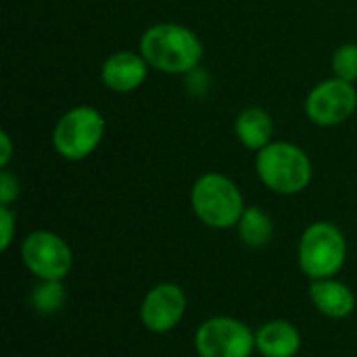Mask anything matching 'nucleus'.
I'll return each mask as SVG.
<instances>
[{
	"mask_svg": "<svg viewBox=\"0 0 357 357\" xmlns=\"http://www.w3.org/2000/svg\"><path fill=\"white\" fill-rule=\"evenodd\" d=\"M236 226H238L241 241L251 249L266 247L272 241L274 226H272L270 215L261 207H247Z\"/></svg>",
	"mask_w": 357,
	"mask_h": 357,
	"instance_id": "14",
	"label": "nucleus"
},
{
	"mask_svg": "<svg viewBox=\"0 0 357 357\" xmlns=\"http://www.w3.org/2000/svg\"><path fill=\"white\" fill-rule=\"evenodd\" d=\"M234 132L241 144L249 151H261L272 138V117L261 107H249L238 113L234 121Z\"/></svg>",
	"mask_w": 357,
	"mask_h": 357,
	"instance_id": "13",
	"label": "nucleus"
},
{
	"mask_svg": "<svg viewBox=\"0 0 357 357\" xmlns=\"http://www.w3.org/2000/svg\"><path fill=\"white\" fill-rule=\"evenodd\" d=\"M149 67L151 65L142 54L132 50H119L102 63L100 79L113 92H132L144 84Z\"/></svg>",
	"mask_w": 357,
	"mask_h": 357,
	"instance_id": "10",
	"label": "nucleus"
},
{
	"mask_svg": "<svg viewBox=\"0 0 357 357\" xmlns=\"http://www.w3.org/2000/svg\"><path fill=\"white\" fill-rule=\"evenodd\" d=\"M347 259V241L331 222H316L305 228L299 243V266L312 278H333Z\"/></svg>",
	"mask_w": 357,
	"mask_h": 357,
	"instance_id": "4",
	"label": "nucleus"
},
{
	"mask_svg": "<svg viewBox=\"0 0 357 357\" xmlns=\"http://www.w3.org/2000/svg\"><path fill=\"white\" fill-rule=\"evenodd\" d=\"M195 215L209 228L228 230L238 224L245 213V201L238 186L224 174L201 176L190 192Z\"/></svg>",
	"mask_w": 357,
	"mask_h": 357,
	"instance_id": "2",
	"label": "nucleus"
},
{
	"mask_svg": "<svg viewBox=\"0 0 357 357\" xmlns=\"http://www.w3.org/2000/svg\"><path fill=\"white\" fill-rule=\"evenodd\" d=\"M0 228H2V243L0 249L6 251L13 243V234H15V215L6 205H0Z\"/></svg>",
	"mask_w": 357,
	"mask_h": 357,
	"instance_id": "18",
	"label": "nucleus"
},
{
	"mask_svg": "<svg viewBox=\"0 0 357 357\" xmlns=\"http://www.w3.org/2000/svg\"><path fill=\"white\" fill-rule=\"evenodd\" d=\"M19 197V180L6 169L0 174V205H10Z\"/></svg>",
	"mask_w": 357,
	"mask_h": 357,
	"instance_id": "17",
	"label": "nucleus"
},
{
	"mask_svg": "<svg viewBox=\"0 0 357 357\" xmlns=\"http://www.w3.org/2000/svg\"><path fill=\"white\" fill-rule=\"evenodd\" d=\"M357 107V92L351 82L333 77L318 84L305 100V113L316 126H339L347 121Z\"/></svg>",
	"mask_w": 357,
	"mask_h": 357,
	"instance_id": "8",
	"label": "nucleus"
},
{
	"mask_svg": "<svg viewBox=\"0 0 357 357\" xmlns=\"http://www.w3.org/2000/svg\"><path fill=\"white\" fill-rule=\"evenodd\" d=\"M0 138H2V155H0V165L6 167L8 161H10V155H13V144H10V138L6 132H0Z\"/></svg>",
	"mask_w": 357,
	"mask_h": 357,
	"instance_id": "20",
	"label": "nucleus"
},
{
	"mask_svg": "<svg viewBox=\"0 0 357 357\" xmlns=\"http://www.w3.org/2000/svg\"><path fill=\"white\" fill-rule=\"evenodd\" d=\"M310 297H312V303L316 305V310L333 320H343V318L351 316L356 310L354 291L335 278L314 280L310 287Z\"/></svg>",
	"mask_w": 357,
	"mask_h": 357,
	"instance_id": "11",
	"label": "nucleus"
},
{
	"mask_svg": "<svg viewBox=\"0 0 357 357\" xmlns=\"http://www.w3.org/2000/svg\"><path fill=\"white\" fill-rule=\"evenodd\" d=\"M259 180L278 195H297L312 182V161L293 142H270L257 151Z\"/></svg>",
	"mask_w": 357,
	"mask_h": 357,
	"instance_id": "3",
	"label": "nucleus"
},
{
	"mask_svg": "<svg viewBox=\"0 0 357 357\" xmlns=\"http://www.w3.org/2000/svg\"><path fill=\"white\" fill-rule=\"evenodd\" d=\"M195 347L201 357H251L255 335L241 320L215 316L199 326Z\"/></svg>",
	"mask_w": 357,
	"mask_h": 357,
	"instance_id": "6",
	"label": "nucleus"
},
{
	"mask_svg": "<svg viewBox=\"0 0 357 357\" xmlns=\"http://www.w3.org/2000/svg\"><path fill=\"white\" fill-rule=\"evenodd\" d=\"M333 71L335 77L345 82L357 79V44H343L333 56Z\"/></svg>",
	"mask_w": 357,
	"mask_h": 357,
	"instance_id": "16",
	"label": "nucleus"
},
{
	"mask_svg": "<svg viewBox=\"0 0 357 357\" xmlns=\"http://www.w3.org/2000/svg\"><path fill=\"white\" fill-rule=\"evenodd\" d=\"M140 54L151 69L169 75H186L199 67L203 44L197 33L178 23L151 25L140 38Z\"/></svg>",
	"mask_w": 357,
	"mask_h": 357,
	"instance_id": "1",
	"label": "nucleus"
},
{
	"mask_svg": "<svg viewBox=\"0 0 357 357\" xmlns=\"http://www.w3.org/2000/svg\"><path fill=\"white\" fill-rule=\"evenodd\" d=\"M186 314V295L174 282L151 289L140 305V320L146 331L163 335L174 331Z\"/></svg>",
	"mask_w": 357,
	"mask_h": 357,
	"instance_id": "9",
	"label": "nucleus"
},
{
	"mask_svg": "<svg viewBox=\"0 0 357 357\" xmlns=\"http://www.w3.org/2000/svg\"><path fill=\"white\" fill-rule=\"evenodd\" d=\"M105 119L94 107H73L56 123L52 132L54 151L69 161L90 157L102 142Z\"/></svg>",
	"mask_w": 357,
	"mask_h": 357,
	"instance_id": "5",
	"label": "nucleus"
},
{
	"mask_svg": "<svg viewBox=\"0 0 357 357\" xmlns=\"http://www.w3.org/2000/svg\"><path fill=\"white\" fill-rule=\"evenodd\" d=\"M21 257L27 270L40 280H63L73 266L69 245L59 234L48 230L27 234L21 245Z\"/></svg>",
	"mask_w": 357,
	"mask_h": 357,
	"instance_id": "7",
	"label": "nucleus"
},
{
	"mask_svg": "<svg viewBox=\"0 0 357 357\" xmlns=\"http://www.w3.org/2000/svg\"><path fill=\"white\" fill-rule=\"evenodd\" d=\"M186 75H188V90H190L192 94H197V96H203L205 90H207V84H209V82H205V79H209V75H207L205 71H199V67L192 69V71L186 73Z\"/></svg>",
	"mask_w": 357,
	"mask_h": 357,
	"instance_id": "19",
	"label": "nucleus"
},
{
	"mask_svg": "<svg viewBox=\"0 0 357 357\" xmlns=\"http://www.w3.org/2000/svg\"><path fill=\"white\" fill-rule=\"evenodd\" d=\"M67 299L63 280H40V284L31 291V305L42 316L56 314Z\"/></svg>",
	"mask_w": 357,
	"mask_h": 357,
	"instance_id": "15",
	"label": "nucleus"
},
{
	"mask_svg": "<svg viewBox=\"0 0 357 357\" xmlns=\"http://www.w3.org/2000/svg\"><path fill=\"white\" fill-rule=\"evenodd\" d=\"M255 347L264 357H295L301 349V335L291 322L272 320L257 331Z\"/></svg>",
	"mask_w": 357,
	"mask_h": 357,
	"instance_id": "12",
	"label": "nucleus"
}]
</instances>
